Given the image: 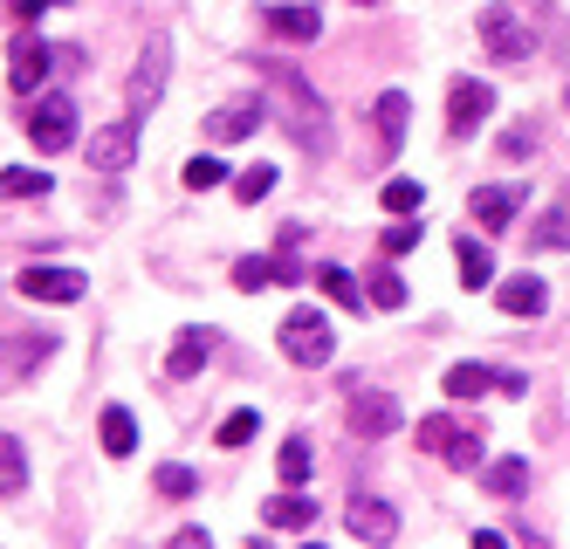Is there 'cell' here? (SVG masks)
Instances as JSON below:
<instances>
[{"label":"cell","mask_w":570,"mask_h":549,"mask_svg":"<svg viewBox=\"0 0 570 549\" xmlns=\"http://www.w3.org/2000/svg\"><path fill=\"white\" fill-rule=\"evenodd\" d=\"M262 76H268V90H275V104H268V110H282L289 138H296V145H309L316 158H331V151H337V131H331V110H323V97L309 90V82H303L289 62H268V56H262Z\"/></svg>","instance_id":"cell-1"},{"label":"cell","mask_w":570,"mask_h":549,"mask_svg":"<svg viewBox=\"0 0 570 549\" xmlns=\"http://www.w3.org/2000/svg\"><path fill=\"white\" fill-rule=\"evenodd\" d=\"M275 344H282V357H289V364H331L337 357V330H331V316H323V310L296 303L289 316H282Z\"/></svg>","instance_id":"cell-2"},{"label":"cell","mask_w":570,"mask_h":549,"mask_svg":"<svg viewBox=\"0 0 570 549\" xmlns=\"http://www.w3.org/2000/svg\"><path fill=\"white\" fill-rule=\"evenodd\" d=\"M166 76H173V41L151 35L145 56H138V69H131V82H125V110H131L138 124L158 110V97H166Z\"/></svg>","instance_id":"cell-3"},{"label":"cell","mask_w":570,"mask_h":549,"mask_svg":"<svg viewBox=\"0 0 570 549\" xmlns=\"http://www.w3.org/2000/svg\"><path fill=\"white\" fill-rule=\"evenodd\" d=\"M474 28H481V41H488V56H495V62H529V56H537V35L522 28V14L509 8V0H488Z\"/></svg>","instance_id":"cell-4"},{"label":"cell","mask_w":570,"mask_h":549,"mask_svg":"<svg viewBox=\"0 0 570 549\" xmlns=\"http://www.w3.org/2000/svg\"><path fill=\"white\" fill-rule=\"evenodd\" d=\"M14 288L28 295V303H83L90 295V275L83 268H62V262H28L14 275Z\"/></svg>","instance_id":"cell-5"},{"label":"cell","mask_w":570,"mask_h":549,"mask_svg":"<svg viewBox=\"0 0 570 549\" xmlns=\"http://www.w3.org/2000/svg\"><path fill=\"white\" fill-rule=\"evenodd\" d=\"M56 357V330H28V336H0V392L28 385L35 371Z\"/></svg>","instance_id":"cell-6"},{"label":"cell","mask_w":570,"mask_h":549,"mask_svg":"<svg viewBox=\"0 0 570 549\" xmlns=\"http://www.w3.org/2000/svg\"><path fill=\"white\" fill-rule=\"evenodd\" d=\"M351 433L357 440H392L399 433V399L392 392H379V385H364V378H357V385H351Z\"/></svg>","instance_id":"cell-7"},{"label":"cell","mask_w":570,"mask_h":549,"mask_svg":"<svg viewBox=\"0 0 570 549\" xmlns=\"http://www.w3.org/2000/svg\"><path fill=\"white\" fill-rule=\"evenodd\" d=\"M28 138H35V151H69V145H76V104H69L62 90H56V97H35Z\"/></svg>","instance_id":"cell-8"},{"label":"cell","mask_w":570,"mask_h":549,"mask_svg":"<svg viewBox=\"0 0 570 549\" xmlns=\"http://www.w3.org/2000/svg\"><path fill=\"white\" fill-rule=\"evenodd\" d=\"M488 110H495V82L461 76L454 90H446V131H454V138H468L474 124H488Z\"/></svg>","instance_id":"cell-9"},{"label":"cell","mask_w":570,"mask_h":549,"mask_svg":"<svg viewBox=\"0 0 570 549\" xmlns=\"http://www.w3.org/2000/svg\"><path fill=\"white\" fill-rule=\"evenodd\" d=\"M344 522H351V536L364 549H392L399 542V509H392V501H379V494H357L351 509H344Z\"/></svg>","instance_id":"cell-10"},{"label":"cell","mask_w":570,"mask_h":549,"mask_svg":"<svg viewBox=\"0 0 570 549\" xmlns=\"http://www.w3.org/2000/svg\"><path fill=\"white\" fill-rule=\"evenodd\" d=\"M56 56H62V49H49L42 35H21L14 49H8V82H14L21 97H35V90H42V76L56 69Z\"/></svg>","instance_id":"cell-11"},{"label":"cell","mask_w":570,"mask_h":549,"mask_svg":"<svg viewBox=\"0 0 570 549\" xmlns=\"http://www.w3.org/2000/svg\"><path fill=\"white\" fill-rule=\"evenodd\" d=\"M131 158H138V117L131 110L117 124H104V131H90V165H97V173H125Z\"/></svg>","instance_id":"cell-12"},{"label":"cell","mask_w":570,"mask_h":549,"mask_svg":"<svg viewBox=\"0 0 570 549\" xmlns=\"http://www.w3.org/2000/svg\"><path fill=\"white\" fill-rule=\"evenodd\" d=\"M529 206V193L522 186H474V199H468V214L488 227V234H502V227H515V214Z\"/></svg>","instance_id":"cell-13"},{"label":"cell","mask_w":570,"mask_h":549,"mask_svg":"<svg viewBox=\"0 0 570 549\" xmlns=\"http://www.w3.org/2000/svg\"><path fill=\"white\" fill-rule=\"evenodd\" d=\"M268 124V104H220L214 117H207V138L214 145H234V138H255Z\"/></svg>","instance_id":"cell-14"},{"label":"cell","mask_w":570,"mask_h":549,"mask_svg":"<svg viewBox=\"0 0 570 549\" xmlns=\"http://www.w3.org/2000/svg\"><path fill=\"white\" fill-rule=\"evenodd\" d=\"M405 117H413V97H405V90H385V97L372 104V124H379V158H399V145H405Z\"/></svg>","instance_id":"cell-15"},{"label":"cell","mask_w":570,"mask_h":549,"mask_svg":"<svg viewBox=\"0 0 570 549\" xmlns=\"http://www.w3.org/2000/svg\"><path fill=\"white\" fill-rule=\"evenodd\" d=\"M495 303L509 316H543L550 310V288H543V275H509V282H495Z\"/></svg>","instance_id":"cell-16"},{"label":"cell","mask_w":570,"mask_h":549,"mask_svg":"<svg viewBox=\"0 0 570 549\" xmlns=\"http://www.w3.org/2000/svg\"><path fill=\"white\" fill-rule=\"evenodd\" d=\"M214 357V330H179L173 336V357H166V378H199Z\"/></svg>","instance_id":"cell-17"},{"label":"cell","mask_w":570,"mask_h":549,"mask_svg":"<svg viewBox=\"0 0 570 549\" xmlns=\"http://www.w3.org/2000/svg\"><path fill=\"white\" fill-rule=\"evenodd\" d=\"M97 440H104V453H110V460H131V453H138V419H131L125 405H104Z\"/></svg>","instance_id":"cell-18"},{"label":"cell","mask_w":570,"mask_h":549,"mask_svg":"<svg viewBox=\"0 0 570 549\" xmlns=\"http://www.w3.org/2000/svg\"><path fill=\"white\" fill-rule=\"evenodd\" d=\"M454 262H461V288H488V282H495V255H488V241H474V234L454 241Z\"/></svg>","instance_id":"cell-19"},{"label":"cell","mask_w":570,"mask_h":549,"mask_svg":"<svg viewBox=\"0 0 570 549\" xmlns=\"http://www.w3.org/2000/svg\"><path fill=\"white\" fill-rule=\"evenodd\" d=\"M481 481H488V494L515 501V494L529 488V460H522V453H502V460H488V468H481Z\"/></svg>","instance_id":"cell-20"},{"label":"cell","mask_w":570,"mask_h":549,"mask_svg":"<svg viewBox=\"0 0 570 549\" xmlns=\"http://www.w3.org/2000/svg\"><path fill=\"white\" fill-rule=\"evenodd\" d=\"M529 247H537V255H550V247H570V186L557 193V206L543 214V227H529Z\"/></svg>","instance_id":"cell-21"},{"label":"cell","mask_w":570,"mask_h":549,"mask_svg":"<svg viewBox=\"0 0 570 549\" xmlns=\"http://www.w3.org/2000/svg\"><path fill=\"white\" fill-rule=\"evenodd\" d=\"M268 529H309L316 522V494H275L268 509H262Z\"/></svg>","instance_id":"cell-22"},{"label":"cell","mask_w":570,"mask_h":549,"mask_svg":"<svg viewBox=\"0 0 570 549\" xmlns=\"http://www.w3.org/2000/svg\"><path fill=\"white\" fill-rule=\"evenodd\" d=\"M309 468H316L309 433H289V440H282V453H275V474L289 481V488H303V481H309Z\"/></svg>","instance_id":"cell-23"},{"label":"cell","mask_w":570,"mask_h":549,"mask_svg":"<svg viewBox=\"0 0 570 549\" xmlns=\"http://www.w3.org/2000/svg\"><path fill=\"white\" fill-rule=\"evenodd\" d=\"M268 28H275L282 41H316V35H323V14H316V8H268Z\"/></svg>","instance_id":"cell-24"},{"label":"cell","mask_w":570,"mask_h":549,"mask_svg":"<svg viewBox=\"0 0 570 549\" xmlns=\"http://www.w3.org/2000/svg\"><path fill=\"white\" fill-rule=\"evenodd\" d=\"M316 288L331 295L337 310H364V288H357V275H351V268H337V262H323V268H316Z\"/></svg>","instance_id":"cell-25"},{"label":"cell","mask_w":570,"mask_h":549,"mask_svg":"<svg viewBox=\"0 0 570 549\" xmlns=\"http://www.w3.org/2000/svg\"><path fill=\"white\" fill-rule=\"evenodd\" d=\"M495 385H502V371H488V364H454L446 371V399H481Z\"/></svg>","instance_id":"cell-26"},{"label":"cell","mask_w":570,"mask_h":549,"mask_svg":"<svg viewBox=\"0 0 570 549\" xmlns=\"http://www.w3.org/2000/svg\"><path fill=\"white\" fill-rule=\"evenodd\" d=\"M49 173L42 165H14V173H0V199H49Z\"/></svg>","instance_id":"cell-27"},{"label":"cell","mask_w":570,"mask_h":549,"mask_svg":"<svg viewBox=\"0 0 570 549\" xmlns=\"http://www.w3.org/2000/svg\"><path fill=\"white\" fill-rule=\"evenodd\" d=\"M21 488H28V453H21L14 433H0V501L21 494Z\"/></svg>","instance_id":"cell-28"},{"label":"cell","mask_w":570,"mask_h":549,"mask_svg":"<svg viewBox=\"0 0 570 549\" xmlns=\"http://www.w3.org/2000/svg\"><path fill=\"white\" fill-rule=\"evenodd\" d=\"M179 179H186L193 193H214V186H227L234 173H227V165H220L214 151H193V158H186V173H179Z\"/></svg>","instance_id":"cell-29"},{"label":"cell","mask_w":570,"mask_h":549,"mask_svg":"<svg viewBox=\"0 0 570 549\" xmlns=\"http://www.w3.org/2000/svg\"><path fill=\"white\" fill-rule=\"evenodd\" d=\"M454 474H474V468H488V447H481V433H454V447L440 453Z\"/></svg>","instance_id":"cell-30"},{"label":"cell","mask_w":570,"mask_h":549,"mask_svg":"<svg viewBox=\"0 0 570 549\" xmlns=\"http://www.w3.org/2000/svg\"><path fill=\"white\" fill-rule=\"evenodd\" d=\"M255 433H262V412H255V405H240V412L220 419V433H214V440H220V447H248Z\"/></svg>","instance_id":"cell-31"},{"label":"cell","mask_w":570,"mask_h":549,"mask_svg":"<svg viewBox=\"0 0 570 549\" xmlns=\"http://www.w3.org/2000/svg\"><path fill=\"white\" fill-rule=\"evenodd\" d=\"M151 488L166 494V501H186V494H199V474H193V468H179V460H166V468L151 474Z\"/></svg>","instance_id":"cell-32"},{"label":"cell","mask_w":570,"mask_h":549,"mask_svg":"<svg viewBox=\"0 0 570 549\" xmlns=\"http://www.w3.org/2000/svg\"><path fill=\"white\" fill-rule=\"evenodd\" d=\"M385 214H420V206H426V186L420 179H385Z\"/></svg>","instance_id":"cell-33"},{"label":"cell","mask_w":570,"mask_h":549,"mask_svg":"<svg viewBox=\"0 0 570 549\" xmlns=\"http://www.w3.org/2000/svg\"><path fill=\"white\" fill-rule=\"evenodd\" d=\"M227 186H234V199H248V206H255V199L275 193V165H248V173H234Z\"/></svg>","instance_id":"cell-34"},{"label":"cell","mask_w":570,"mask_h":549,"mask_svg":"<svg viewBox=\"0 0 570 549\" xmlns=\"http://www.w3.org/2000/svg\"><path fill=\"white\" fill-rule=\"evenodd\" d=\"M372 303H379V310H405V275L372 268Z\"/></svg>","instance_id":"cell-35"},{"label":"cell","mask_w":570,"mask_h":549,"mask_svg":"<svg viewBox=\"0 0 570 549\" xmlns=\"http://www.w3.org/2000/svg\"><path fill=\"white\" fill-rule=\"evenodd\" d=\"M268 282H275V262H268V255L234 262V288H248V295H255V288H268Z\"/></svg>","instance_id":"cell-36"},{"label":"cell","mask_w":570,"mask_h":549,"mask_svg":"<svg viewBox=\"0 0 570 549\" xmlns=\"http://www.w3.org/2000/svg\"><path fill=\"white\" fill-rule=\"evenodd\" d=\"M454 433H461V427H454V419H446V412L420 419V447H426V453H446V447H454Z\"/></svg>","instance_id":"cell-37"},{"label":"cell","mask_w":570,"mask_h":549,"mask_svg":"<svg viewBox=\"0 0 570 549\" xmlns=\"http://www.w3.org/2000/svg\"><path fill=\"white\" fill-rule=\"evenodd\" d=\"M420 234H426L420 220H399V227H385V241H379V247H385V255H413V247H420Z\"/></svg>","instance_id":"cell-38"},{"label":"cell","mask_w":570,"mask_h":549,"mask_svg":"<svg viewBox=\"0 0 570 549\" xmlns=\"http://www.w3.org/2000/svg\"><path fill=\"white\" fill-rule=\"evenodd\" d=\"M8 8H14V14H21V21H42V14H49V8H62V0H8Z\"/></svg>","instance_id":"cell-39"},{"label":"cell","mask_w":570,"mask_h":549,"mask_svg":"<svg viewBox=\"0 0 570 549\" xmlns=\"http://www.w3.org/2000/svg\"><path fill=\"white\" fill-rule=\"evenodd\" d=\"M166 549H214V542H207V529H179Z\"/></svg>","instance_id":"cell-40"},{"label":"cell","mask_w":570,"mask_h":549,"mask_svg":"<svg viewBox=\"0 0 570 549\" xmlns=\"http://www.w3.org/2000/svg\"><path fill=\"white\" fill-rule=\"evenodd\" d=\"M495 392H509V399H529V378H522V371H502V385H495Z\"/></svg>","instance_id":"cell-41"},{"label":"cell","mask_w":570,"mask_h":549,"mask_svg":"<svg viewBox=\"0 0 570 549\" xmlns=\"http://www.w3.org/2000/svg\"><path fill=\"white\" fill-rule=\"evenodd\" d=\"M474 549H509V536H495V529H474Z\"/></svg>","instance_id":"cell-42"},{"label":"cell","mask_w":570,"mask_h":549,"mask_svg":"<svg viewBox=\"0 0 570 549\" xmlns=\"http://www.w3.org/2000/svg\"><path fill=\"white\" fill-rule=\"evenodd\" d=\"M303 549H323V542H303Z\"/></svg>","instance_id":"cell-43"},{"label":"cell","mask_w":570,"mask_h":549,"mask_svg":"<svg viewBox=\"0 0 570 549\" xmlns=\"http://www.w3.org/2000/svg\"><path fill=\"white\" fill-rule=\"evenodd\" d=\"M563 110H570V90H563Z\"/></svg>","instance_id":"cell-44"},{"label":"cell","mask_w":570,"mask_h":549,"mask_svg":"<svg viewBox=\"0 0 570 549\" xmlns=\"http://www.w3.org/2000/svg\"><path fill=\"white\" fill-rule=\"evenodd\" d=\"M529 549H537V542H529Z\"/></svg>","instance_id":"cell-45"},{"label":"cell","mask_w":570,"mask_h":549,"mask_svg":"<svg viewBox=\"0 0 570 549\" xmlns=\"http://www.w3.org/2000/svg\"><path fill=\"white\" fill-rule=\"evenodd\" d=\"M357 8H364V0H357Z\"/></svg>","instance_id":"cell-46"}]
</instances>
